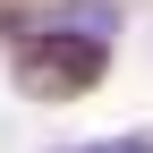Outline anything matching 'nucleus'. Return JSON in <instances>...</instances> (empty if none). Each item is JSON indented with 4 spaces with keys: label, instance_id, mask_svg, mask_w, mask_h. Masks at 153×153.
I'll return each mask as SVG.
<instances>
[{
    "label": "nucleus",
    "instance_id": "obj_1",
    "mask_svg": "<svg viewBox=\"0 0 153 153\" xmlns=\"http://www.w3.org/2000/svg\"><path fill=\"white\" fill-rule=\"evenodd\" d=\"M111 51L119 43H102V34H85V26H60V17L43 9L9 51H0V68H9L17 102H85V94L111 85Z\"/></svg>",
    "mask_w": 153,
    "mask_h": 153
},
{
    "label": "nucleus",
    "instance_id": "obj_2",
    "mask_svg": "<svg viewBox=\"0 0 153 153\" xmlns=\"http://www.w3.org/2000/svg\"><path fill=\"white\" fill-rule=\"evenodd\" d=\"M60 153H153V128H119V136H85V145H60Z\"/></svg>",
    "mask_w": 153,
    "mask_h": 153
},
{
    "label": "nucleus",
    "instance_id": "obj_3",
    "mask_svg": "<svg viewBox=\"0 0 153 153\" xmlns=\"http://www.w3.org/2000/svg\"><path fill=\"white\" fill-rule=\"evenodd\" d=\"M0 9H26V0H0Z\"/></svg>",
    "mask_w": 153,
    "mask_h": 153
}]
</instances>
